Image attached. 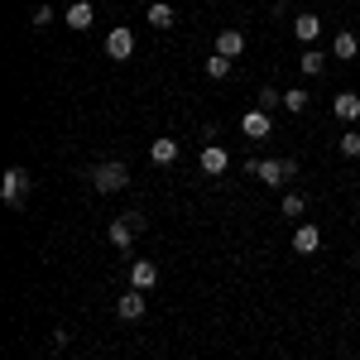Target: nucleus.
Instances as JSON below:
<instances>
[{
    "label": "nucleus",
    "instance_id": "obj_1",
    "mask_svg": "<svg viewBox=\"0 0 360 360\" xmlns=\"http://www.w3.org/2000/svg\"><path fill=\"white\" fill-rule=\"evenodd\" d=\"M139 231H144V217H139V212H130V217H115V221L106 226V236H111L115 250H130Z\"/></svg>",
    "mask_w": 360,
    "mask_h": 360
},
{
    "label": "nucleus",
    "instance_id": "obj_2",
    "mask_svg": "<svg viewBox=\"0 0 360 360\" xmlns=\"http://www.w3.org/2000/svg\"><path fill=\"white\" fill-rule=\"evenodd\" d=\"M125 183H130V173H125V164H115V159L91 173V188H96V193H120Z\"/></svg>",
    "mask_w": 360,
    "mask_h": 360
},
{
    "label": "nucleus",
    "instance_id": "obj_3",
    "mask_svg": "<svg viewBox=\"0 0 360 360\" xmlns=\"http://www.w3.org/2000/svg\"><path fill=\"white\" fill-rule=\"evenodd\" d=\"M25 193H29V173H25V168H5V183H0V197H5L10 207H20V202H25Z\"/></svg>",
    "mask_w": 360,
    "mask_h": 360
},
{
    "label": "nucleus",
    "instance_id": "obj_4",
    "mask_svg": "<svg viewBox=\"0 0 360 360\" xmlns=\"http://www.w3.org/2000/svg\"><path fill=\"white\" fill-rule=\"evenodd\" d=\"M197 164H202V173H207V178H221L226 168H231V154H226L221 144H207V149L197 154Z\"/></svg>",
    "mask_w": 360,
    "mask_h": 360
},
{
    "label": "nucleus",
    "instance_id": "obj_5",
    "mask_svg": "<svg viewBox=\"0 0 360 360\" xmlns=\"http://www.w3.org/2000/svg\"><path fill=\"white\" fill-rule=\"evenodd\" d=\"M245 173L259 178V183H283V178H288V173H283V159H250Z\"/></svg>",
    "mask_w": 360,
    "mask_h": 360
},
{
    "label": "nucleus",
    "instance_id": "obj_6",
    "mask_svg": "<svg viewBox=\"0 0 360 360\" xmlns=\"http://www.w3.org/2000/svg\"><path fill=\"white\" fill-rule=\"evenodd\" d=\"M106 53H111L115 63H125V58L135 53V29H111V34H106Z\"/></svg>",
    "mask_w": 360,
    "mask_h": 360
},
{
    "label": "nucleus",
    "instance_id": "obj_7",
    "mask_svg": "<svg viewBox=\"0 0 360 360\" xmlns=\"http://www.w3.org/2000/svg\"><path fill=\"white\" fill-rule=\"evenodd\" d=\"M154 283H159V269H154V259H135V264H130V288L149 293Z\"/></svg>",
    "mask_w": 360,
    "mask_h": 360
},
{
    "label": "nucleus",
    "instance_id": "obj_8",
    "mask_svg": "<svg viewBox=\"0 0 360 360\" xmlns=\"http://www.w3.org/2000/svg\"><path fill=\"white\" fill-rule=\"evenodd\" d=\"M240 130H245L250 139H269L274 120H269V111H245V115H240Z\"/></svg>",
    "mask_w": 360,
    "mask_h": 360
},
{
    "label": "nucleus",
    "instance_id": "obj_9",
    "mask_svg": "<svg viewBox=\"0 0 360 360\" xmlns=\"http://www.w3.org/2000/svg\"><path fill=\"white\" fill-rule=\"evenodd\" d=\"M317 245H322V231H317L312 221H303L298 231H293V250H298V255H312Z\"/></svg>",
    "mask_w": 360,
    "mask_h": 360
},
{
    "label": "nucleus",
    "instance_id": "obj_10",
    "mask_svg": "<svg viewBox=\"0 0 360 360\" xmlns=\"http://www.w3.org/2000/svg\"><path fill=\"white\" fill-rule=\"evenodd\" d=\"M356 53H360V39L351 34V29H341V34L332 39V58H341V63H351Z\"/></svg>",
    "mask_w": 360,
    "mask_h": 360
},
{
    "label": "nucleus",
    "instance_id": "obj_11",
    "mask_svg": "<svg viewBox=\"0 0 360 360\" xmlns=\"http://www.w3.org/2000/svg\"><path fill=\"white\" fill-rule=\"evenodd\" d=\"M115 312H120L125 322H139V317H144V293H139V288H130V293L115 303Z\"/></svg>",
    "mask_w": 360,
    "mask_h": 360
},
{
    "label": "nucleus",
    "instance_id": "obj_12",
    "mask_svg": "<svg viewBox=\"0 0 360 360\" xmlns=\"http://www.w3.org/2000/svg\"><path fill=\"white\" fill-rule=\"evenodd\" d=\"M332 106H336V120H346V125H351V120H360V96H356V91H341Z\"/></svg>",
    "mask_w": 360,
    "mask_h": 360
},
{
    "label": "nucleus",
    "instance_id": "obj_13",
    "mask_svg": "<svg viewBox=\"0 0 360 360\" xmlns=\"http://www.w3.org/2000/svg\"><path fill=\"white\" fill-rule=\"evenodd\" d=\"M240 49H245V39H240V29H221V34H217V53H221V58H236Z\"/></svg>",
    "mask_w": 360,
    "mask_h": 360
},
{
    "label": "nucleus",
    "instance_id": "obj_14",
    "mask_svg": "<svg viewBox=\"0 0 360 360\" xmlns=\"http://www.w3.org/2000/svg\"><path fill=\"white\" fill-rule=\"evenodd\" d=\"M293 34H298V44H312V39L322 34V20H317V15H298V20H293Z\"/></svg>",
    "mask_w": 360,
    "mask_h": 360
},
{
    "label": "nucleus",
    "instance_id": "obj_15",
    "mask_svg": "<svg viewBox=\"0 0 360 360\" xmlns=\"http://www.w3.org/2000/svg\"><path fill=\"white\" fill-rule=\"evenodd\" d=\"M149 159H154V164H173V159H178V139H154V144H149Z\"/></svg>",
    "mask_w": 360,
    "mask_h": 360
},
{
    "label": "nucleus",
    "instance_id": "obj_16",
    "mask_svg": "<svg viewBox=\"0 0 360 360\" xmlns=\"http://www.w3.org/2000/svg\"><path fill=\"white\" fill-rule=\"evenodd\" d=\"M298 72H307V77H317V72H327V53H317V49H307V53L298 58Z\"/></svg>",
    "mask_w": 360,
    "mask_h": 360
},
{
    "label": "nucleus",
    "instance_id": "obj_17",
    "mask_svg": "<svg viewBox=\"0 0 360 360\" xmlns=\"http://www.w3.org/2000/svg\"><path fill=\"white\" fill-rule=\"evenodd\" d=\"M173 20H178V15H173V5H164V0H159V5H149V29H173Z\"/></svg>",
    "mask_w": 360,
    "mask_h": 360
},
{
    "label": "nucleus",
    "instance_id": "obj_18",
    "mask_svg": "<svg viewBox=\"0 0 360 360\" xmlns=\"http://www.w3.org/2000/svg\"><path fill=\"white\" fill-rule=\"evenodd\" d=\"M68 29H91V5H86V0L68 5Z\"/></svg>",
    "mask_w": 360,
    "mask_h": 360
},
{
    "label": "nucleus",
    "instance_id": "obj_19",
    "mask_svg": "<svg viewBox=\"0 0 360 360\" xmlns=\"http://www.w3.org/2000/svg\"><path fill=\"white\" fill-rule=\"evenodd\" d=\"M207 77H217V82H226V77H231V58L212 53V58H207Z\"/></svg>",
    "mask_w": 360,
    "mask_h": 360
},
{
    "label": "nucleus",
    "instance_id": "obj_20",
    "mask_svg": "<svg viewBox=\"0 0 360 360\" xmlns=\"http://www.w3.org/2000/svg\"><path fill=\"white\" fill-rule=\"evenodd\" d=\"M336 149H341L346 159H360V130H346V135L336 139Z\"/></svg>",
    "mask_w": 360,
    "mask_h": 360
},
{
    "label": "nucleus",
    "instance_id": "obj_21",
    "mask_svg": "<svg viewBox=\"0 0 360 360\" xmlns=\"http://www.w3.org/2000/svg\"><path fill=\"white\" fill-rule=\"evenodd\" d=\"M303 212H307V197L303 193H288V197H283V217H303Z\"/></svg>",
    "mask_w": 360,
    "mask_h": 360
},
{
    "label": "nucleus",
    "instance_id": "obj_22",
    "mask_svg": "<svg viewBox=\"0 0 360 360\" xmlns=\"http://www.w3.org/2000/svg\"><path fill=\"white\" fill-rule=\"evenodd\" d=\"M283 106H288V111L298 115V111L307 106V91H298V86H293V91H283Z\"/></svg>",
    "mask_w": 360,
    "mask_h": 360
},
{
    "label": "nucleus",
    "instance_id": "obj_23",
    "mask_svg": "<svg viewBox=\"0 0 360 360\" xmlns=\"http://www.w3.org/2000/svg\"><path fill=\"white\" fill-rule=\"evenodd\" d=\"M269 106H283V91H274V86L259 91V111H269Z\"/></svg>",
    "mask_w": 360,
    "mask_h": 360
},
{
    "label": "nucleus",
    "instance_id": "obj_24",
    "mask_svg": "<svg viewBox=\"0 0 360 360\" xmlns=\"http://www.w3.org/2000/svg\"><path fill=\"white\" fill-rule=\"evenodd\" d=\"M34 25H39V29L53 25V10H49V5H39V10H34Z\"/></svg>",
    "mask_w": 360,
    "mask_h": 360
},
{
    "label": "nucleus",
    "instance_id": "obj_25",
    "mask_svg": "<svg viewBox=\"0 0 360 360\" xmlns=\"http://www.w3.org/2000/svg\"><path fill=\"white\" fill-rule=\"evenodd\" d=\"M356 269H360V250H356Z\"/></svg>",
    "mask_w": 360,
    "mask_h": 360
},
{
    "label": "nucleus",
    "instance_id": "obj_26",
    "mask_svg": "<svg viewBox=\"0 0 360 360\" xmlns=\"http://www.w3.org/2000/svg\"><path fill=\"white\" fill-rule=\"evenodd\" d=\"M44 360H49V356H44Z\"/></svg>",
    "mask_w": 360,
    "mask_h": 360
}]
</instances>
